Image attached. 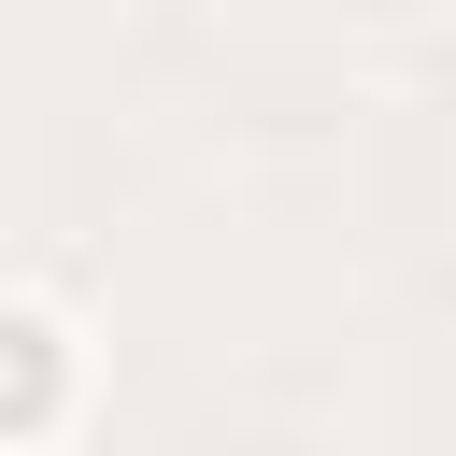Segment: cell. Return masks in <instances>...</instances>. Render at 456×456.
<instances>
[{
	"label": "cell",
	"mask_w": 456,
	"mask_h": 456,
	"mask_svg": "<svg viewBox=\"0 0 456 456\" xmlns=\"http://www.w3.org/2000/svg\"><path fill=\"white\" fill-rule=\"evenodd\" d=\"M43 399V328H0V413Z\"/></svg>",
	"instance_id": "obj_1"
}]
</instances>
